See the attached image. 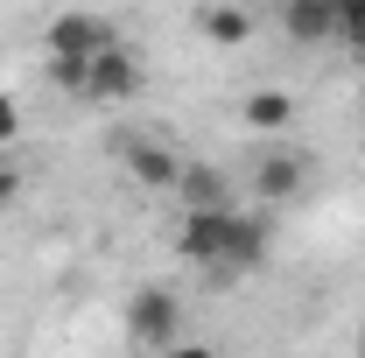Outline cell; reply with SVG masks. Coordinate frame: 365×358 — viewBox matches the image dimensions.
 <instances>
[{
    "mask_svg": "<svg viewBox=\"0 0 365 358\" xmlns=\"http://www.w3.org/2000/svg\"><path fill=\"white\" fill-rule=\"evenodd\" d=\"M162 358H218V352H211V344H197V337H182V344H169Z\"/></svg>",
    "mask_w": 365,
    "mask_h": 358,
    "instance_id": "14",
    "label": "cell"
},
{
    "mask_svg": "<svg viewBox=\"0 0 365 358\" xmlns=\"http://www.w3.org/2000/svg\"><path fill=\"white\" fill-rule=\"evenodd\" d=\"M106 49H120V29H113L106 14H56V21H49V56L98 63Z\"/></svg>",
    "mask_w": 365,
    "mask_h": 358,
    "instance_id": "3",
    "label": "cell"
},
{
    "mask_svg": "<svg viewBox=\"0 0 365 358\" xmlns=\"http://www.w3.org/2000/svg\"><path fill=\"white\" fill-rule=\"evenodd\" d=\"M337 43L365 49V0H344V7H337Z\"/></svg>",
    "mask_w": 365,
    "mask_h": 358,
    "instance_id": "12",
    "label": "cell"
},
{
    "mask_svg": "<svg viewBox=\"0 0 365 358\" xmlns=\"http://www.w3.org/2000/svg\"><path fill=\"white\" fill-rule=\"evenodd\" d=\"M7 197H14V169L0 162V204H7Z\"/></svg>",
    "mask_w": 365,
    "mask_h": 358,
    "instance_id": "15",
    "label": "cell"
},
{
    "mask_svg": "<svg viewBox=\"0 0 365 358\" xmlns=\"http://www.w3.org/2000/svg\"><path fill=\"white\" fill-rule=\"evenodd\" d=\"M197 29H204L218 49H239L253 29H260V14H253V7H197Z\"/></svg>",
    "mask_w": 365,
    "mask_h": 358,
    "instance_id": "10",
    "label": "cell"
},
{
    "mask_svg": "<svg viewBox=\"0 0 365 358\" xmlns=\"http://www.w3.org/2000/svg\"><path fill=\"white\" fill-rule=\"evenodd\" d=\"M127 337L148 344V352L182 344V295H176V288H162V281L134 288V295H127Z\"/></svg>",
    "mask_w": 365,
    "mask_h": 358,
    "instance_id": "2",
    "label": "cell"
},
{
    "mask_svg": "<svg viewBox=\"0 0 365 358\" xmlns=\"http://www.w3.org/2000/svg\"><path fill=\"white\" fill-rule=\"evenodd\" d=\"M302 183H309V155H302V148H267V155L253 162V190H260L267 204L302 197Z\"/></svg>",
    "mask_w": 365,
    "mask_h": 358,
    "instance_id": "4",
    "label": "cell"
},
{
    "mask_svg": "<svg viewBox=\"0 0 365 358\" xmlns=\"http://www.w3.org/2000/svg\"><path fill=\"white\" fill-rule=\"evenodd\" d=\"M14 134H21V113H14V98L0 91V140H14Z\"/></svg>",
    "mask_w": 365,
    "mask_h": 358,
    "instance_id": "13",
    "label": "cell"
},
{
    "mask_svg": "<svg viewBox=\"0 0 365 358\" xmlns=\"http://www.w3.org/2000/svg\"><path fill=\"white\" fill-rule=\"evenodd\" d=\"M134 91H140V56L127 43L106 49V56L91 63V91H85V98H98V106H127Z\"/></svg>",
    "mask_w": 365,
    "mask_h": 358,
    "instance_id": "6",
    "label": "cell"
},
{
    "mask_svg": "<svg viewBox=\"0 0 365 358\" xmlns=\"http://www.w3.org/2000/svg\"><path fill=\"white\" fill-rule=\"evenodd\" d=\"M176 197H182V211H232V183H225V169H211V162H182Z\"/></svg>",
    "mask_w": 365,
    "mask_h": 358,
    "instance_id": "7",
    "label": "cell"
},
{
    "mask_svg": "<svg viewBox=\"0 0 365 358\" xmlns=\"http://www.w3.org/2000/svg\"><path fill=\"white\" fill-rule=\"evenodd\" d=\"M281 29L295 43H337V0H288L281 7Z\"/></svg>",
    "mask_w": 365,
    "mask_h": 358,
    "instance_id": "9",
    "label": "cell"
},
{
    "mask_svg": "<svg viewBox=\"0 0 365 358\" xmlns=\"http://www.w3.org/2000/svg\"><path fill=\"white\" fill-rule=\"evenodd\" d=\"M120 162H127V176H134L140 190H176V176H182V155L169 148V140H148V134L127 140Z\"/></svg>",
    "mask_w": 365,
    "mask_h": 358,
    "instance_id": "5",
    "label": "cell"
},
{
    "mask_svg": "<svg viewBox=\"0 0 365 358\" xmlns=\"http://www.w3.org/2000/svg\"><path fill=\"white\" fill-rule=\"evenodd\" d=\"M239 120H246L253 134H288V127H295V91H281V85H260V91H246Z\"/></svg>",
    "mask_w": 365,
    "mask_h": 358,
    "instance_id": "8",
    "label": "cell"
},
{
    "mask_svg": "<svg viewBox=\"0 0 365 358\" xmlns=\"http://www.w3.org/2000/svg\"><path fill=\"white\" fill-rule=\"evenodd\" d=\"M176 253L190 267H211V274H253L267 260V225L246 218L239 204L232 211H182Z\"/></svg>",
    "mask_w": 365,
    "mask_h": 358,
    "instance_id": "1",
    "label": "cell"
},
{
    "mask_svg": "<svg viewBox=\"0 0 365 358\" xmlns=\"http://www.w3.org/2000/svg\"><path fill=\"white\" fill-rule=\"evenodd\" d=\"M49 85H63V91L85 98V91H91V63H78V56H49Z\"/></svg>",
    "mask_w": 365,
    "mask_h": 358,
    "instance_id": "11",
    "label": "cell"
}]
</instances>
